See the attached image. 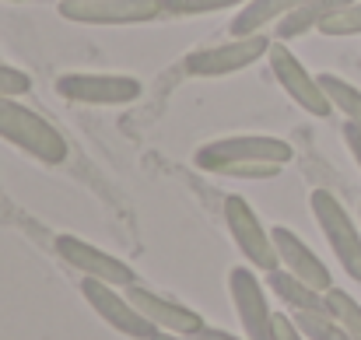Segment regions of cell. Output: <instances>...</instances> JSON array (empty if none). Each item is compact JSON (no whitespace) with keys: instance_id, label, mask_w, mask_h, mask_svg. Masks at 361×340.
Returning a JSON list of instances; mask_svg holds the SVG:
<instances>
[{"instance_id":"18","label":"cell","mask_w":361,"mask_h":340,"mask_svg":"<svg viewBox=\"0 0 361 340\" xmlns=\"http://www.w3.org/2000/svg\"><path fill=\"white\" fill-rule=\"evenodd\" d=\"M326 305H330V316L348 330V337L351 340H361V305L348 295V291H341V288H330L326 291Z\"/></svg>"},{"instance_id":"12","label":"cell","mask_w":361,"mask_h":340,"mask_svg":"<svg viewBox=\"0 0 361 340\" xmlns=\"http://www.w3.org/2000/svg\"><path fill=\"white\" fill-rule=\"evenodd\" d=\"M123 291H126V298L137 305V312H144V316H147L158 330H165V334L193 337V334L204 330V316L193 312V309L183 305V302H172V298H165V295H158V291H151V288H144V284H130V288H123Z\"/></svg>"},{"instance_id":"13","label":"cell","mask_w":361,"mask_h":340,"mask_svg":"<svg viewBox=\"0 0 361 340\" xmlns=\"http://www.w3.org/2000/svg\"><path fill=\"white\" fill-rule=\"evenodd\" d=\"M270 235H274V245H277V256H281V263H284V270H291L295 277H302L305 284H312L316 291H330L334 288V277H330V270H326V263L291 231V228L277 225L270 228Z\"/></svg>"},{"instance_id":"15","label":"cell","mask_w":361,"mask_h":340,"mask_svg":"<svg viewBox=\"0 0 361 340\" xmlns=\"http://www.w3.org/2000/svg\"><path fill=\"white\" fill-rule=\"evenodd\" d=\"M298 4H305V0H249V4H242V11L232 18L228 32H232V39H242V35H263L267 25L288 18Z\"/></svg>"},{"instance_id":"16","label":"cell","mask_w":361,"mask_h":340,"mask_svg":"<svg viewBox=\"0 0 361 340\" xmlns=\"http://www.w3.org/2000/svg\"><path fill=\"white\" fill-rule=\"evenodd\" d=\"M348 4H355V0H305V4H298L288 18L277 21V39H281V42H291V39L312 32V28L319 32V25H323L326 18H334L337 11H344Z\"/></svg>"},{"instance_id":"3","label":"cell","mask_w":361,"mask_h":340,"mask_svg":"<svg viewBox=\"0 0 361 340\" xmlns=\"http://www.w3.org/2000/svg\"><path fill=\"white\" fill-rule=\"evenodd\" d=\"M309 207H312L316 225L323 228V235H326L334 256L341 260L344 274H348L351 281H361V231L355 228V221L348 218L344 204H341L330 190H312Z\"/></svg>"},{"instance_id":"4","label":"cell","mask_w":361,"mask_h":340,"mask_svg":"<svg viewBox=\"0 0 361 340\" xmlns=\"http://www.w3.org/2000/svg\"><path fill=\"white\" fill-rule=\"evenodd\" d=\"M267 60H270V71H274L277 85L288 92V99H291L295 106H302L305 113L316 116V119H326V116L334 113L326 92L319 88V78H312V74L302 67V60L288 49V42H281V39L270 42Z\"/></svg>"},{"instance_id":"23","label":"cell","mask_w":361,"mask_h":340,"mask_svg":"<svg viewBox=\"0 0 361 340\" xmlns=\"http://www.w3.org/2000/svg\"><path fill=\"white\" fill-rule=\"evenodd\" d=\"M274 340H309V337L298 330V323H295L291 316L274 312Z\"/></svg>"},{"instance_id":"2","label":"cell","mask_w":361,"mask_h":340,"mask_svg":"<svg viewBox=\"0 0 361 340\" xmlns=\"http://www.w3.org/2000/svg\"><path fill=\"white\" fill-rule=\"evenodd\" d=\"M0 140L14 144L18 151L32 154L42 165H63L67 162V137L35 109L0 95Z\"/></svg>"},{"instance_id":"25","label":"cell","mask_w":361,"mask_h":340,"mask_svg":"<svg viewBox=\"0 0 361 340\" xmlns=\"http://www.w3.org/2000/svg\"><path fill=\"white\" fill-rule=\"evenodd\" d=\"M197 340H242L235 334H228V330H214V327H204L200 334H193Z\"/></svg>"},{"instance_id":"27","label":"cell","mask_w":361,"mask_h":340,"mask_svg":"<svg viewBox=\"0 0 361 340\" xmlns=\"http://www.w3.org/2000/svg\"><path fill=\"white\" fill-rule=\"evenodd\" d=\"M7 4H21V0H7Z\"/></svg>"},{"instance_id":"22","label":"cell","mask_w":361,"mask_h":340,"mask_svg":"<svg viewBox=\"0 0 361 340\" xmlns=\"http://www.w3.org/2000/svg\"><path fill=\"white\" fill-rule=\"evenodd\" d=\"M32 92V78L11 63H0V95L7 99H18V95H28Z\"/></svg>"},{"instance_id":"21","label":"cell","mask_w":361,"mask_h":340,"mask_svg":"<svg viewBox=\"0 0 361 340\" xmlns=\"http://www.w3.org/2000/svg\"><path fill=\"white\" fill-rule=\"evenodd\" d=\"M323 35H361V0L348 4L344 11H337L334 18H326L319 25Z\"/></svg>"},{"instance_id":"17","label":"cell","mask_w":361,"mask_h":340,"mask_svg":"<svg viewBox=\"0 0 361 340\" xmlns=\"http://www.w3.org/2000/svg\"><path fill=\"white\" fill-rule=\"evenodd\" d=\"M319 88L326 92V99H330V106L337 113H344L348 119L361 123V88H355L351 81H344L337 74H319Z\"/></svg>"},{"instance_id":"7","label":"cell","mask_w":361,"mask_h":340,"mask_svg":"<svg viewBox=\"0 0 361 340\" xmlns=\"http://www.w3.org/2000/svg\"><path fill=\"white\" fill-rule=\"evenodd\" d=\"M267 53H270L267 35H242V39H232L225 46H207V49L190 53L183 60V71L190 78H221V74H232V71H245L249 63H256Z\"/></svg>"},{"instance_id":"8","label":"cell","mask_w":361,"mask_h":340,"mask_svg":"<svg viewBox=\"0 0 361 340\" xmlns=\"http://www.w3.org/2000/svg\"><path fill=\"white\" fill-rule=\"evenodd\" d=\"M56 92L85 106H126L140 99V81L126 74H60Z\"/></svg>"},{"instance_id":"20","label":"cell","mask_w":361,"mask_h":340,"mask_svg":"<svg viewBox=\"0 0 361 340\" xmlns=\"http://www.w3.org/2000/svg\"><path fill=\"white\" fill-rule=\"evenodd\" d=\"M161 4V14H214V11H225V7H242L249 0H158Z\"/></svg>"},{"instance_id":"19","label":"cell","mask_w":361,"mask_h":340,"mask_svg":"<svg viewBox=\"0 0 361 340\" xmlns=\"http://www.w3.org/2000/svg\"><path fill=\"white\" fill-rule=\"evenodd\" d=\"M291 320L309 340H351L348 330L326 312H291Z\"/></svg>"},{"instance_id":"11","label":"cell","mask_w":361,"mask_h":340,"mask_svg":"<svg viewBox=\"0 0 361 340\" xmlns=\"http://www.w3.org/2000/svg\"><path fill=\"white\" fill-rule=\"evenodd\" d=\"M56 253L74 267V270H81L85 277H95V281H106V284H120V288H130V284H137V274H133V267L130 263H123L120 256H109L106 249H99V245H92V242H85V238H78V235H60L56 238Z\"/></svg>"},{"instance_id":"24","label":"cell","mask_w":361,"mask_h":340,"mask_svg":"<svg viewBox=\"0 0 361 340\" xmlns=\"http://www.w3.org/2000/svg\"><path fill=\"white\" fill-rule=\"evenodd\" d=\"M344 140H348L351 158L358 162V169H361V123H355V119H348V123H344Z\"/></svg>"},{"instance_id":"5","label":"cell","mask_w":361,"mask_h":340,"mask_svg":"<svg viewBox=\"0 0 361 340\" xmlns=\"http://www.w3.org/2000/svg\"><path fill=\"white\" fill-rule=\"evenodd\" d=\"M225 225L232 231V242L239 245V253L259 270H277L281 267V256H277V245H274V235L270 228H263V221L256 218V211L245 204V197H225Z\"/></svg>"},{"instance_id":"26","label":"cell","mask_w":361,"mask_h":340,"mask_svg":"<svg viewBox=\"0 0 361 340\" xmlns=\"http://www.w3.org/2000/svg\"><path fill=\"white\" fill-rule=\"evenodd\" d=\"M151 340H197V337H183V334H165V330H158Z\"/></svg>"},{"instance_id":"9","label":"cell","mask_w":361,"mask_h":340,"mask_svg":"<svg viewBox=\"0 0 361 340\" xmlns=\"http://www.w3.org/2000/svg\"><path fill=\"white\" fill-rule=\"evenodd\" d=\"M60 18L78 25H144L161 18L158 0H60Z\"/></svg>"},{"instance_id":"6","label":"cell","mask_w":361,"mask_h":340,"mask_svg":"<svg viewBox=\"0 0 361 340\" xmlns=\"http://www.w3.org/2000/svg\"><path fill=\"white\" fill-rule=\"evenodd\" d=\"M81 295H85V302H88L113 330H120L123 337L151 340L158 334V327H154L144 312H137V305H133L126 295H120L113 284L95 281V277H85V281H81Z\"/></svg>"},{"instance_id":"14","label":"cell","mask_w":361,"mask_h":340,"mask_svg":"<svg viewBox=\"0 0 361 340\" xmlns=\"http://www.w3.org/2000/svg\"><path fill=\"white\" fill-rule=\"evenodd\" d=\"M267 284H270V291L288 305V309H295V312H326L330 316V305H326V295L323 291H316L312 284H305L302 277H295L291 270H270L267 274Z\"/></svg>"},{"instance_id":"10","label":"cell","mask_w":361,"mask_h":340,"mask_svg":"<svg viewBox=\"0 0 361 340\" xmlns=\"http://www.w3.org/2000/svg\"><path fill=\"white\" fill-rule=\"evenodd\" d=\"M228 295L239 312L245 340H274V312L267 305V295L249 267H232L228 270Z\"/></svg>"},{"instance_id":"1","label":"cell","mask_w":361,"mask_h":340,"mask_svg":"<svg viewBox=\"0 0 361 340\" xmlns=\"http://www.w3.org/2000/svg\"><path fill=\"white\" fill-rule=\"evenodd\" d=\"M291 162V144L281 137H221L204 144L193 154V165L204 172L218 176H235V179H277L281 169Z\"/></svg>"}]
</instances>
